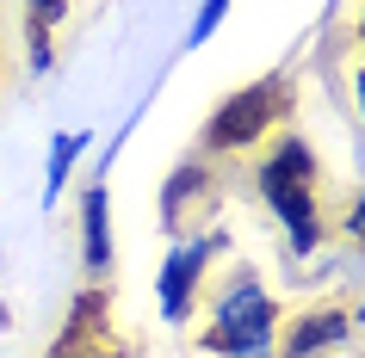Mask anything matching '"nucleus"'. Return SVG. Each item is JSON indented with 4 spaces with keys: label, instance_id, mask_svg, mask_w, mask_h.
<instances>
[{
    "label": "nucleus",
    "instance_id": "nucleus-1",
    "mask_svg": "<svg viewBox=\"0 0 365 358\" xmlns=\"http://www.w3.org/2000/svg\"><path fill=\"white\" fill-rule=\"evenodd\" d=\"M285 105H291L285 75H267V80H254V87H242V93H230L211 112V124H205V149H248Z\"/></svg>",
    "mask_w": 365,
    "mask_h": 358
},
{
    "label": "nucleus",
    "instance_id": "nucleus-2",
    "mask_svg": "<svg viewBox=\"0 0 365 358\" xmlns=\"http://www.w3.org/2000/svg\"><path fill=\"white\" fill-rule=\"evenodd\" d=\"M272 321H279V302L260 297L254 284H242V290H230V297H223V309H217V327L205 334V346H211V352H235V358L267 352Z\"/></svg>",
    "mask_w": 365,
    "mask_h": 358
},
{
    "label": "nucleus",
    "instance_id": "nucleus-3",
    "mask_svg": "<svg viewBox=\"0 0 365 358\" xmlns=\"http://www.w3.org/2000/svg\"><path fill=\"white\" fill-rule=\"evenodd\" d=\"M260 186H267V204L279 210V223L291 228V253H309V247L322 241V223H316V191H309V179L260 173Z\"/></svg>",
    "mask_w": 365,
    "mask_h": 358
},
{
    "label": "nucleus",
    "instance_id": "nucleus-4",
    "mask_svg": "<svg viewBox=\"0 0 365 358\" xmlns=\"http://www.w3.org/2000/svg\"><path fill=\"white\" fill-rule=\"evenodd\" d=\"M205 253H211V241L198 247H173L168 265H161V315L180 321L186 309H192V290H198V272H205Z\"/></svg>",
    "mask_w": 365,
    "mask_h": 358
},
{
    "label": "nucleus",
    "instance_id": "nucleus-5",
    "mask_svg": "<svg viewBox=\"0 0 365 358\" xmlns=\"http://www.w3.org/2000/svg\"><path fill=\"white\" fill-rule=\"evenodd\" d=\"M68 19V0H25V38H31V62H38V75L56 62L50 50V31Z\"/></svg>",
    "mask_w": 365,
    "mask_h": 358
},
{
    "label": "nucleus",
    "instance_id": "nucleus-6",
    "mask_svg": "<svg viewBox=\"0 0 365 358\" xmlns=\"http://www.w3.org/2000/svg\"><path fill=\"white\" fill-rule=\"evenodd\" d=\"M81 241H87V265L106 272L112 265V223H106V186L87 191V204H81Z\"/></svg>",
    "mask_w": 365,
    "mask_h": 358
},
{
    "label": "nucleus",
    "instance_id": "nucleus-7",
    "mask_svg": "<svg viewBox=\"0 0 365 358\" xmlns=\"http://www.w3.org/2000/svg\"><path fill=\"white\" fill-rule=\"evenodd\" d=\"M341 334H346V315H334V309H316V315H304V321L285 334V358H309L316 346H334Z\"/></svg>",
    "mask_w": 365,
    "mask_h": 358
},
{
    "label": "nucleus",
    "instance_id": "nucleus-8",
    "mask_svg": "<svg viewBox=\"0 0 365 358\" xmlns=\"http://www.w3.org/2000/svg\"><path fill=\"white\" fill-rule=\"evenodd\" d=\"M192 191H205V167H180L168 179V191H161V216H168V223H180V204H186V198H192Z\"/></svg>",
    "mask_w": 365,
    "mask_h": 358
},
{
    "label": "nucleus",
    "instance_id": "nucleus-9",
    "mask_svg": "<svg viewBox=\"0 0 365 358\" xmlns=\"http://www.w3.org/2000/svg\"><path fill=\"white\" fill-rule=\"evenodd\" d=\"M81 149H87V136H75V130H62L56 142H50V186H43L50 198L62 191V179H68V167H75V154H81Z\"/></svg>",
    "mask_w": 365,
    "mask_h": 358
},
{
    "label": "nucleus",
    "instance_id": "nucleus-10",
    "mask_svg": "<svg viewBox=\"0 0 365 358\" xmlns=\"http://www.w3.org/2000/svg\"><path fill=\"white\" fill-rule=\"evenodd\" d=\"M223 13H230V0H205V6H198V19H192V31H186V43H205L217 25H223Z\"/></svg>",
    "mask_w": 365,
    "mask_h": 358
},
{
    "label": "nucleus",
    "instance_id": "nucleus-11",
    "mask_svg": "<svg viewBox=\"0 0 365 358\" xmlns=\"http://www.w3.org/2000/svg\"><path fill=\"white\" fill-rule=\"evenodd\" d=\"M346 228H353V241H365V191H359V204H353V216H346Z\"/></svg>",
    "mask_w": 365,
    "mask_h": 358
},
{
    "label": "nucleus",
    "instance_id": "nucleus-12",
    "mask_svg": "<svg viewBox=\"0 0 365 358\" xmlns=\"http://www.w3.org/2000/svg\"><path fill=\"white\" fill-rule=\"evenodd\" d=\"M359 105H365V75H359Z\"/></svg>",
    "mask_w": 365,
    "mask_h": 358
},
{
    "label": "nucleus",
    "instance_id": "nucleus-13",
    "mask_svg": "<svg viewBox=\"0 0 365 358\" xmlns=\"http://www.w3.org/2000/svg\"><path fill=\"white\" fill-rule=\"evenodd\" d=\"M359 38H365V25H359Z\"/></svg>",
    "mask_w": 365,
    "mask_h": 358
}]
</instances>
